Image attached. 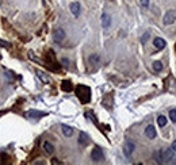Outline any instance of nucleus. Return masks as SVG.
I'll use <instances>...</instances> for the list:
<instances>
[{
	"mask_svg": "<svg viewBox=\"0 0 176 165\" xmlns=\"http://www.w3.org/2000/svg\"><path fill=\"white\" fill-rule=\"evenodd\" d=\"M76 95L77 98H79V100L81 103H89V100H91V89H89V87H85V85H77L76 87Z\"/></svg>",
	"mask_w": 176,
	"mask_h": 165,
	"instance_id": "obj_1",
	"label": "nucleus"
},
{
	"mask_svg": "<svg viewBox=\"0 0 176 165\" xmlns=\"http://www.w3.org/2000/svg\"><path fill=\"white\" fill-rule=\"evenodd\" d=\"M160 156H161L163 162H171L175 157V152L172 150V148L171 149H163L160 150Z\"/></svg>",
	"mask_w": 176,
	"mask_h": 165,
	"instance_id": "obj_2",
	"label": "nucleus"
},
{
	"mask_svg": "<svg viewBox=\"0 0 176 165\" xmlns=\"http://www.w3.org/2000/svg\"><path fill=\"white\" fill-rule=\"evenodd\" d=\"M91 158H92V161H95V162L103 161V160H104L103 150H102L100 148H95V149L92 150V153H91Z\"/></svg>",
	"mask_w": 176,
	"mask_h": 165,
	"instance_id": "obj_3",
	"label": "nucleus"
},
{
	"mask_svg": "<svg viewBox=\"0 0 176 165\" xmlns=\"http://www.w3.org/2000/svg\"><path fill=\"white\" fill-rule=\"evenodd\" d=\"M64 39H65V31L63 28H56V30L53 31V41H54L56 43H61Z\"/></svg>",
	"mask_w": 176,
	"mask_h": 165,
	"instance_id": "obj_4",
	"label": "nucleus"
},
{
	"mask_svg": "<svg viewBox=\"0 0 176 165\" xmlns=\"http://www.w3.org/2000/svg\"><path fill=\"white\" fill-rule=\"evenodd\" d=\"M134 149H136V145H134L133 141H130V139H128V141L125 142V146H123V153L126 157H130L132 156V153L134 152Z\"/></svg>",
	"mask_w": 176,
	"mask_h": 165,
	"instance_id": "obj_5",
	"label": "nucleus"
},
{
	"mask_svg": "<svg viewBox=\"0 0 176 165\" xmlns=\"http://www.w3.org/2000/svg\"><path fill=\"white\" fill-rule=\"evenodd\" d=\"M175 20H176V12L171 10V11H168V12H167V14L164 15V19H163V22H164V24H167V26H168V24H172Z\"/></svg>",
	"mask_w": 176,
	"mask_h": 165,
	"instance_id": "obj_6",
	"label": "nucleus"
},
{
	"mask_svg": "<svg viewBox=\"0 0 176 165\" xmlns=\"http://www.w3.org/2000/svg\"><path fill=\"white\" fill-rule=\"evenodd\" d=\"M145 135H146V137H148L149 139H154V138H156L157 133H156V129H154V126H152V125L146 126V129H145Z\"/></svg>",
	"mask_w": 176,
	"mask_h": 165,
	"instance_id": "obj_7",
	"label": "nucleus"
},
{
	"mask_svg": "<svg viewBox=\"0 0 176 165\" xmlns=\"http://www.w3.org/2000/svg\"><path fill=\"white\" fill-rule=\"evenodd\" d=\"M45 112H42V111H37V110H30L26 112V117L27 118H41V117H45Z\"/></svg>",
	"mask_w": 176,
	"mask_h": 165,
	"instance_id": "obj_8",
	"label": "nucleus"
},
{
	"mask_svg": "<svg viewBox=\"0 0 176 165\" xmlns=\"http://www.w3.org/2000/svg\"><path fill=\"white\" fill-rule=\"evenodd\" d=\"M110 24H111V16L104 12V14L102 15V26H103V28H108Z\"/></svg>",
	"mask_w": 176,
	"mask_h": 165,
	"instance_id": "obj_9",
	"label": "nucleus"
},
{
	"mask_svg": "<svg viewBox=\"0 0 176 165\" xmlns=\"http://www.w3.org/2000/svg\"><path fill=\"white\" fill-rule=\"evenodd\" d=\"M69 8H71V12L75 16H79L80 15V10H81V8H80V3H77V2L71 3V7H69Z\"/></svg>",
	"mask_w": 176,
	"mask_h": 165,
	"instance_id": "obj_10",
	"label": "nucleus"
},
{
	"mask_svg": "<svg viewBox=\"0 0 176 165\" xmlns=\"http://www.w3.org/2000/svg\"><path fill=\"white\" fill-rule=\"evenodd\" d=\"M153 45H154V48H156V49H158V50H161V49H164V48H165L167 42H165V41L163 39V38H154Z\"/></svg>",
	"mask_w": 176,
	"mask_h": 165,
	"instance_id": "obj_11",
	"label": "nucleus"
},
{
	"mask_svg": "<svg viewBox=\"0 0 176 165\" xmlns=\"http://www.w3.org/2000/svg\"><path fill=\"white\" fill-rule=\"evenodd\" d=\"M61 89L65 91V92H71V91L73 89V85H72V82L71 81H68V80H65L61 82Z\"/></svg>",
	"mask_w": 176,
	"mask_h": 165,
	"instance_id": "obj_12",
	"label": "nucleus"
},
{
	"mask_svg": "<svg viewBox=\"0 0 176 165\" xmlns=\"http://www.w3.org/2000/svg\"><path fill=\"white\" fill-rule=\"evenodd\" d=\"M43 150H45V153H48V154H53L54 153V146L52 145L50 142H43Z\"/></svg>",
	"mask_w": 176,
	"mask_h": 165,
	"instance_id": "obj_13",
	"label": "nucleus"
},
{
	"mask_svg": "<svg viewBox=\"0 0 176 165\" xmlns=\"http://www.w3.org/2000/svg\"><path fill=\"white\" fill-rule=\"evenodd\" d=\"M61 130H63V134L65 135V137H72V134H73V129H72V127H69L67 125H63V126H61Z\"/></svg>",
	"mask_w": 176,
	"mask_h": 165,
	"instance_id": "obj_14",
	"label": "nucleus"
},
{
	"mask_svg": "<svg viewBox=\"0 0 176 165\" xmlns=\"http://www.w3.org/2000/svg\"><path fill=\"white\" fill-rule=\"evenodd\" d=\"M79 143H80V145H88V143H89V138H88V135L85 133H80Z\"/></svg>",
	"mask_w": 176,
	"mask_h": 165,
	"instance_id": "obj_15",
	"label": "nucleus"
},
{
	"mask_svg": "<svg viewBox=\"0 0 176 165\" xmlns=\"http://www.w3.org/2000/svg\"><path fill=\"white\" fill-rule=\"evenodd\" d=\"M99 61H100V57L98 54L89 56V62H91V65H98V64H99Z\"/></svg>",
	"mask_w": 176,
	"mask_h": 165,
	"instance_id": "obj_16",
	"label": "nucleus"
},
{
	"mask_svg": "<svg viewBox=\"0 0 176 165\" xmlns=\"http://www.w3.org/2000/svg\"><path fill=\"white\" fill-rule=\"evenodd\" d=\"M157 125L160 127H164L167 125V118L164 117V115H160V117L157 118Z\"/></svg>",
	"mask_w": 176,
	"mask_h": 165,
	"instance_id": "obj_17",
	"label": "nucleus"
},
{
	"mask_svg": "<svg viewBox=\"0 0 176 165\" xmlns=\"http://www.w3.org/2000/svg\"><path fill=\"white\" fill-rule=\"evenodd\" d=\"M37 76H38L43 82H49V81H50V80H49V77H48V76H45V73H43V72H41V71H37Z\"/></svg>",
	"mask_w": 176,
	"mask_h": 165,
	"instance_id": "obj_18",
	"label": "nucleus"
},
{
	"mask_svg": "<svg viewBox=\"0 0 176 165\" xmlns=\"http://www.w3.org/2000/svg\"><path fill=\"white\" fill-rule=\"evenodd\" d=\"M153 69L156 72H160L163 69V64L160 62V61H154V62H153Z\"/></svg>",
	"mask_w": 176,
	"mask_h": 165,
	"instance_id": "obj_19",
	"label": "nucleus"
},
{
	"mask_svg": "<svg viewBox=\"0 0 176 165\" xmlns=\"http://www.w3.org/2000/svg\"><path fill=\"white\" fill-rule=\"evenodd\" d=\"M149 37H150V32L146 31L145 34L141 37V42H142V43H146V42H148V39H149Z\"/></svg>",
	"mask_w": 176,
	"mask_h": 165,
	"instance_id": "obj_20",
	"label": "nucleus"
},
{
	"mask_svg": "<svg viewBox=\"0 0 176 165\" xmlns=\"http://www.w3.org/2000/svg\"><path fill=\"white\" fill-rule=\"evenodd\" d=\"M169 118H171V121H172L173 123L176 122V110H171L169 111Z\"/></svg>",
	"mask_w": 176,
	"mask_h": 165,
	"instance_id": "obj_21",
	"label": "nucleus"
},
{
	"mask_svg": "<svg viewBox=\"0 0 176 165\" xmlns=\"http://www.w3.org/2000/svg\"><path fill=\"white\" fill-rule=\"evenodd\" d=\"M154 158H156V162H157V164H161V162H163V160H161V156H160V150H158V152H156V153H154Z\"/></svg>",
	"mask_w": 176,
	"mask_h": 165,
	"instance_id": "obj_22",
	"label": "nucleus"
},
{
	"mask_svg": "<svg viewBox=\"0 0 176 165\" xmlns=\"http://www.w3.org/2000/svg\"><path fill=\"white\" fill-rule=\"evenodd\" d=\"M7 158H8V156H7V154H3V153H0V164H2V162H4V161H6Z\"/></svg>",
	"mask_w": 176,
	"mask_h": 165,
	"instance_id": "obj_23",
	"label": "nucleus"
},
{
	"mask_svg": "<svg viewBox=\"0 0 176 165\" xmlns=\"http://www.w3.org/2000/svg\"><path fill=\"white\" fill-rule=\"evenodd\" d=\"M140 2H141V4L144 7H148L149 6V0H140Z\"/></svg>",
	"mask_w": 176,
	"mask_h": 165,
	"instance_id": "obj_24",
	"label": "nucleus"
},
{
	"mask_svg": "<svg viewBox=\"0 0 176 165\" xmlns=\"http://www.w3.org/2000/svg\"><path fill=\"white\" fill-rule=\"evenodd\" d=\"M0 46H3V48H10V43H8V42H3V41H0Z\"/></svg>",
	"mask_w": 176,
	"mask_h": 165,
	"instance_id": "obj_25",
	"label": "nucleus"
},
{
	"mask_svg": "<svg viewBox=\"0 0 176 165\" xmlns=\"http://www.w3.org/2000/svg\"><path fill=\"white\" fill-rule=\"evenodd\" d=\"M68 62H69V61H68L67 58H64V60H63V65H65V67H68Z\"/></svg>",
	"mask_w": 176,
	"mask_h": 165,
	"instance_id": "obj_26",
	"label": "nucleus"
},
{
	"mask_svg": "<svg viewBox=\"0 0 176 165\" xmlns=\"http://www.w3.org/2000/svg\"><path fill=\"white\" fill-rule=\"evenodd\" d=\"M52 164H61V162H60L57 158H53V160H52Z\"/></svg>",
	"mask_w": 176,
	"mask_h": 165,
	"instance_id": "obj_27",
	"label": "nucleus"
},
{
	"mask_svg": "<svg viewBox=\"0 0 176 165\" xmlns=\"http://www.w3.org/2000/svg\"><path fill=\"white\" fill-rule=\"evenodd\" d=\"M172 150L176 153V141H173V143H172Z\"/></svg>",
	"mask_w": 176,
	"mask_h": 165,
	"instance_id": "obj_28",
	"label": "nucleus"
},
{
	"mask_svg": "<svg viewBox=\"0 0 176 165\" xmlns=\"http://www.w3.org/2000/svg\"><path fill=\"white\" fill-rule=\"evenodd\" d=\"M175 49H176V46H175Z\"/></svg>",
	"mask_w": 176,
	"mask_h": 165,
	"instance_id": "obj_29",
	"label": "nucleus"
}]
</instances>
